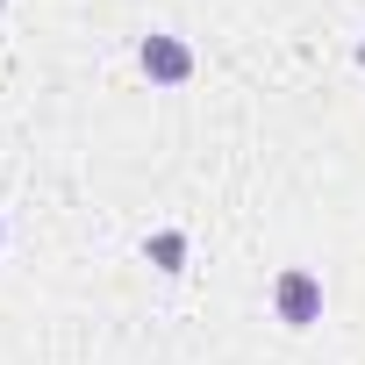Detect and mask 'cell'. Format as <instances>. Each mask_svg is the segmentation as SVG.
I'll use <instances>...</instances> for the list:
<instances>
[{"label":"cell","mask_w":365,"mask_h":365,"mask_svg":"<svg viewBox=\"0 0 365 365\" xmlns=\"http://www.w3.org/2000/svg\"><path fill=\"white\" fill-rule=\"evenodd\" d=\"M272 308H279L287 329H315V322H322V279H315L308 265H287V272L272 279Z\"/></svg>","instance_id":"cell-1"},{"label":"cell","mask_w":365,"mask_h":365,"mask_svg":"<svg viewBox=\"0 0 365 365\" xmlns=\"http://www.w3.org/2000/svg\"><path fill=\"white\" fill-rule=\"evenodd\" d=\"M136 58H143V79H150V86H187V79H194V51L179 43V36H143Z\"/></svg>","instance_id":"cell-2"},{"label":"cell","mask_w":365,"mask_h":365,"mask_svg":"<svg viewBox=\"0 0 365 365\" xmlns=\"http://www.w3.org/2000/svg\"><path fill=\"white\" fill-rule=\"evenodd\" d=\"M143 258H150L158 272H187V237H179V230H158V237L143 244Z\"/></svg>","instance_id":"cell-3"},{"label":"cell","mask_w":365,"mask_h":365,"mask_svg":"<svg viewBox=\"0 0 365 365\" xmlns=\"http://www.w3.org/2000/svg\"><path fill=\"white\" fill-rule=\"evenodd\" d=\"M0 244H8V230H0Z\"/></svg>","instance_id":"cell-4"},{"label":"cell","mask_w":365,"mask_h":365,"mask_svg":"<svg viewBox=\"0 0 365 365\" xmlns=\"http://www.w3.org/2000/svg\"><path fill=\"white\" fill-rule=\"evenodd\" d=\"M358 65H365V51H358Z\"/></svg>","instance_id":"cell-5"}]
</instances>
